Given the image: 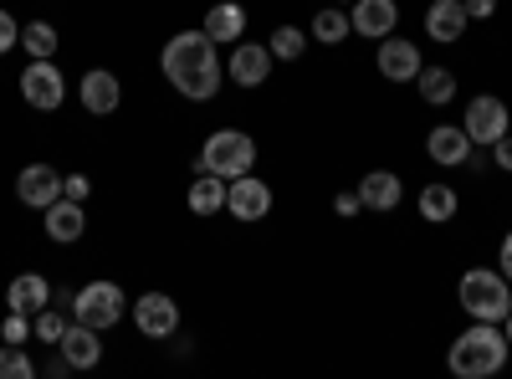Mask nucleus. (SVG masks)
Listing matches in <instances>:
<instances>
[{
    "label": "nucleus",
    "mask_w": 512,
    "mask_h": 379,
    "mask_svg": "<svg viewBox=\"0 0 512 379\" xmlns=\"http://www.w3.org/2000/svg\"><path fill=\"white\" fill-rule=\"evenodd\" d=\"M272 67H277L272 47H251V41H241V47L226 57V77L236 82V88H262V82L272 77Z\"/></svg>",
    "instance_id": "9d476101"
},
{
    "label": "nucleus",
    "mask_w": 512,
    "mask_h": 379,
    "mask_svg": "<svg viewBox=\"0 0 512 379\" xmlns=\"http://www.w3.org/2000/svg\"><path fill=\"white\" fill-rule=\"evenodd\" d=\"M62 195L88 205V195H93V180H88V175H62Z\"/></svg>",
    "instance_id": "7c9ffc66"
},
{
    "label": "nucleus",
    "mask_w": 512,
    "mask_h": 379,
    "mask_svg": "<svg viewBox=\"0 0 512 379\" xmlns=\"http://www.w3.org/2000/svg\"><path fill=\"white\" fill-rule=\"evenodd\" d=\"M21 98H26L36 113H57V108H62L67 82H62V72H57L52 57H31V62L21 67Z\"/></svg>",
    "instance_id": "423d86ee"
},
{
    "label": "nucleus",
    "mask_w": 512,
    "mask_h": 379,
    "mask_svg": "<svg viewBox=\"0 0 512 379\" xmlns=\"http://www.w3.org/2000/svg\"><path fill=\"white\" fill-rule=\"evenodd\" d=\"M466 6V21H492L497 16V0H461Z\"/></svg>",
    "instance_id": "72a5a7b5"
},
{
    "label": "nucleus",
    "mask_w": 512,
    "mask_h": 379,
    "mask_svg": "<svg viewBox=\"0 0 512 379\" xmlns=\"http://www.w3.org/2000/svg\"><path fill=\"white\" fill-rule=\"evenodd\" d=\"M185 205L195 210V216H221V210H226V180L221 175H200V180H190V195H185Z\"/></svg>",
    "instance_id": "4be33fe9"
},
{
    "label": "nucleus",
    "mask_w": 512,
    "mask_h": 379,
    "mask_svg": "<svg viewBox=\"0 0 512 379\" xmlns=\"http://www.w3.org/2000/svg\"><path fill=\"white\" fill-rule=\"evenodd\" d=\"M374 62H379V77L384 82H415L420 77V47H415V41H405V36H384Z\"/></svg>",
    "instance_id": "9b49d317"
},
{
    "label": "nucleus",
    "mask_w": 512,
    "mask_h": 379,
    "mask_svg": "<svg viewBox=\"0 0 512 379\" xmlns=\"http://www.w3.org/2000/svg\"><path fill=\"white\" fill-rule=\"evenodd\" d=\"M492 159H497V170H507V175H512V134H502V139L492 144Z\"/></svg>",
    "instance_id": "f704fd0d"
},
{
    "label": "nucleus",
    "mask_w": 512,
    "mask_h": 379,
    "mask_svg": "<svg viewBox=\"0 0 512 379\" xmlns=\"http://www.w3.org/2000/svg\"><path fill=\"white\" fill-rule=\"evenodd\" d=\"M267 47H272V57H277V62H297V57L308 52V36L297 31V26H277Z\"/></svg>",
    "instance_id": "cd10ccee"
},
{
    "label": "nucleus",
    "mask_w": 512,
    "mask_h": 379,
    "mask_svg": "<svg viewBox=\"0 0 512 379\" xmlns=\"http://www.w3.org/2000/svg\"><path fill=\"white\" fill-rule=\"evenodd\" d=\"M82 231H88V210H82V200H52L47 205V236L52 241H62V246H72V241H82Z\"/></svg>",
    "instance_id": "f3484780"
},
{
    "label": "nucleus",
    "mask_w": 512,
    "mask_h": 379,
    "mask_svg": "<svg viewBox=\"0 0 512 379\" xmlns=\"http://www.w3.org/2000/svg\"><path fill=\"white\" fill-rule=\"evenodd\" d=\"M507 359H512V344L497 323H472L446 354L456 379H492V374L507 369Z\"/></svg>",
    "instance_id": "f03ea898"
},
{
    "label": "nucleus",
    "mask_w": 512,
    "mask_h": 379,
    "mask_svg": "<svg viewBox=\"0 0 512 379\" xmlns=\"http://www.w3.org/2000/svg\"><path fill=\"white\" fill-rule=\"evenodd\" d=\"M221 175V180H241L256 170V139L241 134V129H216L205 139L200 159H195V175Z\"/></svg>",
    "instance_id": "20e7f679"
},
{
    "label": "nucleus",
    "mask_w": 512,
    "mask_h": 379,
    "mask_svg": "<svg viewBox=\"0 0 512 379\" xmlns=\"http://www.w3.org/2000/svg\"><path fill=\"white\" fill-rule=\"evenodd\" d=\"M502 333H507V344H512V313H507V318H502Z\"/></svg>",
    "instance_id": "e433bc0d"
},
{
    "label": "nucleus",
    "mask_w": 512,
    "mask_h": 379,
    "mask_svg": "<svg viewBox=\"0 0 512 379\" xmlns=\"http://www.w3.org/2000/svg\"><path fill=\"white\" fill-rule=\"evenodd\" d=\"M62 359L72 364V369H93L98 359H103V344H98V328H88V323H67V333H62Z\"/></svg>",
    "instance_id": "a211bd4d"
},
{
    "label": "nucleus",
    "mask_w": 512,
    "mask_h": 379,
    "mask_svg": "<svg viewBox=\"0 0 512 379\" xmlns=\"http://www.w3.org/2000/svg\"><path fill=\"white\" fill-rule=\"evenodd\" d=\"M118 103H123V82L113 72L93 67L88 77H82V108H88V113L108 118V113H118Z\"/></svg>",
    "instance_id": "2eb2a0df"
},
{
    "label": "nucleus",
    "mask_w": 512,
    "mask_h": 379,
    "mask_svg": "<svg viewBox=\"0 0 512 379\" xmlns=\"http://www.w3.org/2000/svg\"><path fill=\"white\" fill-rule=\"evenodd\" d=\"M338 6H354V0H338Z\"/></svg>",
    "instance_id": "4c0bfd02"
},
{
    "label": "nucleus",
    "mask_w": 512,
    "mask_h": 379,
    "mask_svg": "<svg viewBox=\"0 0 512 379\" xmlns=\"http://www.w3.org/2000/svg\"><path fill=\"white\" fill-rule=\"evenodd\" d=\"M52 303V282L41 277V272H21V277H11V287H6V308H16V313H41Z\"/></svg>",
    "instance_id": "6ab92c4d"
},
{
    "label": "nucleus",
    "mask_w": 512,
    "mask_h": 379,
    "mask_svg": "<svg viewBox=\"0 0 512 379\" xmlns=\"http://www.w3.org/2000/svg\"><path fill=\"white\" fill-rule=\"evenodd\" d=\"M466 26H472V21H466V6H461V0H431V11H425V36L441 41V47L461 41Z\"/></svg>",
    "instance_id": "dca6fc26"
},
{
    "label": "nucleus",
    "mask_w": 512,
    "mask_h": 379,
    "mask_svg": "<svg viewBox=\"0 0 512 379\" xmlns=\"http://www.w3.org/2000/svg\"><path fill=\"white\" fill-rule=\"evenodd\" d=\"M333 210H338V216H359V210H364L359 190H338V195H333Z\"/></svg>",
    "instance_id": "473e14b6"
},
{
    "label": "nucleus",
    "mask_w": 512,
    "mask_h": 379,
    "mask_svg": "<svg viewBox=\"0 0 512 379\" xmlns=\"http://www.w3.org/2000/svg\"><path fill=\"white\" fill-rule=\"evenodd\" d=\"M226 210L236 221H267L272 216V185L256 180V170L241 180H226Z\"/></svg>",
    "instance_id": "1a4fd4ad"
},
{
    "label": "nucleus",
    "mask_w": 512,
    "mask_h": 379,
    "mask_svg": "<svg viewBox=\"0 0 512 379\" xmlns=\"http://www.w3.org/2000/svg\"><path fill=\"white\" fill-rule=\"evenodd\" d=\"M216 47H226V41H241V31H246V11L236 6V0H216V6L205 11V26H200Z\"/></svg>",
    "instance_id": "aec40b11"
},
{
    "label": "nucleus",
    "mask_w": 512,
    "mask_h": 379,
    "mask_svg": "<svg viewBox=\"0 0 512 379\" xmlns=\"http://www.w3.org/2000/svg\"><path fill=\"white\" fill-rule=\"evenodd\" d=\"M134 328L144 339H175L180 333V303L169 298V292H144L134 303Z\"/></svg>",
    "instance_id": "6e6552de"
},
{
    "label": "nucleus",
    "mask_w": 512,
    "mask_h": 379,
    "mask_svg": "<svg viewBox=\"0 0 512 379\" xmlns=\"http://www.w3.org/2000/svg\"><path fill=\"white\" fill-rule=\"evenodd\" d=\"M359 200H364V210H395V205L405 200V185H400V175H390V170H369V175L359 180Z\"/></svg>",
    "instance_id": "412c9836"
},
{
    "label": "nucleus",
    "mask_w": 512,
    "mask_h": 379,
    "mask_svg": "<svg viewBox=\"0 0 512 379\" xmlns=\"http://www.w3.org/2000/svg\"><path fill=\"white\" fill-rule=\"evenodd\" d=\"M349 31H354V21H349V11H338V6L313 16V41H323V47H338Z\"/></svg>",
    "instance_id": "393cba45"
},
{
    "label": "nucleus",
    "mask_w": 512,
    "mask_h": 379,
    "mask_svg": "<svg viewBox=\"0 0 512 379\" xmlns=\"http://www.w3.org/2000/svg\"><path fill=\"white\" fill-rule=\"evenodd\" d=\"M67 323H72V313L62 318L52 303L41 308V313H31V339H41V344H62V333H67Z\"/></svg>",
    "instance_id": "bb28decb"
},
{
    "label": "nucleus",
    "mask_w": 512,
    "mask_h": 379,
    "mask_svg": "<svg viewBox=\"0 0 512 379\" xmlns=\"http://www.w3.org/2000/svg\"><path fill=\"white\" fill-rule=\"evenodd\" d=\"M354 36H369V41H384V36H395V21H400V6L395 0H354Z\"/></svg>",
    "instance_id": "ddd939ff"
},
{
    "label": "nucleus",
    "mask_w": 512,
    "mask_h": 379,
    "mask_svg": "<svg viewBox=\"0 0 512 379\" xmlns=\"http://www.w3.org/2000/svg\"><path fill=\"white\" fill-rule=\"evenodd\" d=\"M164 77L175 82V93L190 98V103H210L221 98V82H226V67L216 57V41L205 31H175L164 41V57H159Z\"/></svg>",
    "instance_id": "f257e3e1"
},
{
    "label": "nucleus",
    "mask_w": 512,
    "mask_h": 379,
    "mask_svg": "<svg viewBox=\"0 0 512 379\" xmlns=\"http://www.w3.org/2000/svg\"><path fill=\"white\" fill-rule=\"evenodd\" d=\"M57 26L52 21H31V26H21V47L31 52V57H57Z\"/></svg>",
    "instance_id": "a878e982"
},
{
    "label": "nucleus",
    "mask_w": 512,
    "mask_h": 379,
    "mask_svg": "<svg viewBox=\"0 0 512 379\" xmlns=\"http://www.w3.org/2000/svg\"><path fill=\"white\" fill-rule=\"evenodd\" d=\"M16 41H21V26H16V16H11V11H0V57H6V52L16 47Z\"/></svg>",
    "instance_id": "2f4dec72"
},
{
    "label": "nucleus",
    "mask_w": 512,
    "mask_h": 379,
    "mask_svg": "<svg viewBox=\"0 0 512 379\" xmlns=\"http://www.w3.org/2000/svg\"><path fill=\"white\" fill-rule=\"evenodd\" d=\"M16 195L31 210H47L52 200H62V175L52 170V164H26V170L16 175Z\"/></svg>",
    "instance_id": "f8f14e48"
},
{
    "label": "nucleus",
    "mask_w": 512,
    "mask_h": 379,
    "mask_svg": "<svg viewBox=\"0 0 512 379\" xmlns=\"http://www.w3.org/2000/svg\"><path fill=\"white\" fill-rule=\"evenodd\" d=\"M420 98L431 103V108H446L451 98H456V72L451 67H420Z\"/></svg>",
    "instance_id": "b1692460"
},
{
    "label": "nucleus",
    "mask_w": 512,
    "mask_h": 379,
    "mask_svg": "<svg viewBox=\"0 0 512 379\" xmlns=\"http://www.w3.org/2000/svg\"><path fill=\"white\" fill-rule=\"evenodd\" d=\"M472 139H466V129H461V123H436V129L431 134H425V154H431L436 164H446V170H451V164H466V159H472Z\"/></svg>",
    "instance_id": "4468645a"
},
{
    "label": "nucleus",
    "mask_w": 512,
    "mask_h": 379,
    "mask_svg": "<svg viewBox=\"0 0 512 379\" xmlns=\"http://www.w3.org/2000/svg\"><path fill=\"white\" fill-rule=\"evenodd\" d=\"M456 210H461V200H456L451 185H425L420 190V221L446 226V221H456Z\"/></svg>",
    "instance_id": "5701e85b"
},
{
    "label": "nucleus",
    "mask_w": 512,
    "mask_h": 379,
    "mask_svg": "<svg viewBox=\"0 0 512 379\" xmlns=\"http://www.w3.org/2000/svg\"><path fill=\"white\" fill-rule=\"evenodd\" d=\"M0 333H6V344H26V339H31V313H16V308H11Z\"/></svg>",
    "instance_id": "c756f323"
},
{
    "label": "nucleus",
    "mask_w": 512,
    "mask_h": 379,
    "mask_svg": "<svg viewBox=\"0 0 512 379\" xmlns=\"http://www.w3.org/2000/svg\"><path fill=\"white\" fill-rule=\"evenodd\" d=\"M0 379H36V364L21 354V344L0 349Z\"/></svg>",
    "instance_id": "c85d7f7f"
},
{
    "label": "nucleus",
    "mask_w": 512,
    "mask_h": 379,
    "mask_svg": "<svg viewBox=\"0 0 512 379\" xmlns=\"http://www.w3.org/2000/svg\"><path fill=\"white\" fill-rule=\"evenodd\" d=\"M123 287L118 282H108V277H98V282H88V287H77L72 292V303H67V313H72V323H88V328H113L118 318H123Z\"/></svg>",
    "instance_id": "39448f33"
},
{
    "label": "nucleus",
    "mask_w": 512,
    "mask_h": 379,
    "mask_svg": "<svg viewBox=\"0 0 512 379\" xmlns=\"http://www.w3.org/2000/svg\"><path fill=\"white\" fill-rule=\"evenodd\" d=\"M461 129H466V139H472V144H487L492 149L502 134H512V113H507V103L497 93H477L472 103H466Z\"/></svg>",
    "instance_id": "0eeeda50"
},
{
    "label": "nucleus",
    "mask_w": 512,
    "mask_h": 379,
    "mask_svg": "<svg viewBox=\"0 0 512 379\" xmlns=\"http://www.w3.org/2000/svg\"><path fill=\"white\" fill-rule=\"evenodd\" d=\"M456 303L472 323H502L512 313V282L492 267H472L456 282Z\"/></svg>",
    "instance_id": "7ed1b4c3"
},
{
    "label": "nucleus",
    "mask_w": 512,
    "mask_h": 379,
    "mask_svg": "<svg viewBox=\"0 0 512 379\" xmlns=\"http://www.w3.org/2000/svg\"><path fill=\"white\" fill-rule=\"evenodd\" d=\"M497 262H502V277L512 282V231L502 236V257H497Z\"/></svg>",
    "instance_id": "c9c22d12"
}]
</instances>
